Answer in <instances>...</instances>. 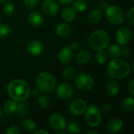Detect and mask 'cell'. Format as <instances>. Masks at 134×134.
<instances>
[{"mask_svg":"<svg viewBox=\"0 0 134 134\" xmlns=\"http://www.w3.org/2000/svg\"><path fill=\"white\" fill-rule=\"evenodd\" d=\"M56 93L58 98L61 100H67L72 97L74 93V89L70 84L64 82L57 86Z\"/></svg>","mask_w":134,"mask_h":134,"instance_id":"10","label":"cell"},{"mask_svg":"<svg viewBox=\"0 0 134 134\" xmlns=\"http://www.w3.org/2000/svg\"><path fill=\"white\" fill-rule=\"evenodd\" d=\"M108 61V53L103 50H99L96 54V62L98 64H104Z\"/></svg>","mask_w":134,"mask_h":134,"instance_id":"28","label":"cell"},{"mask_svg":"<svg viewBox=\"0 0 134 134\" xmlns=\"http://www.w3.org/2000/svg\"><path fill=\"white\" fill-rule=\"evenodd\" d=\"M31 93L32 94L33 97H38L39 94V90L38 89H34L32 91L31 90Z\"/></svg>","mask_w":134,"mask_h":134,"instance_id":"42","label":"cell"},{"mask_svg":"<svg viewBox=\"0 0 134 134\" xmlns=\"http://www.w3.org/2000/svg\"><path fill=\"white\" fill-rule=\"evenodd\" d=\"M28 21L33 26L38 27L43 24L44 17L41 13H39L38 11H33L28 15Z\"/></svg>","mask_w":134,"mask_h":134,"instance_id":"16","label":"cell"},{"mask_svg":"<svg viewBox=\"0 0 134 134\" xmlns=\"http://www.w3.org/2000/svg\"><path fill=\"white\" fill-rule=\"evenodd\" d=\"M73 50L69 47H64L58 53V60L62 64H68L72 60Z\"/></svg>","mask_w":134,"mask_h":134,"instance_id":"14","label":"cell"},{"mask_svg":"<svg viewBox=\"0 0 134 134\" xmlns=\"http://www.w3.org/2000/svg\"><path fill=\"white\" fill-rule=\"evenodd\" d=\"M5 133L7 134H19L20 133V130L16 126H10L8 127Z\"/></svg>","mask_w":134,"mask_h":134,"instance_id":"38","label":"cell"},{"mask_svg":"<svg viewBox=\"0 0 134 134\" xmlns=\"http://www.w3.org/2000/svg\"><path fill=\"white\" fill-rule=\"evenodd\" d=\"M75 82L76 87L82 91H88L91 90L94 84L93 78L86 73L79 74L76 77Z\"/></svg>","mask_w":134,"mask_h":134,"instance_id":"7","label":"cell"},{"mask_svg":"<svg viewBox=\"0 0 134 134\" xmlns=\"http://www.w3.org/2000/svg\"><path fill=\"white\" fill-rule=\"evenodd\" d=\"M16 113L20 117H25L29 111V108L27 104L25 103H20L19 104H17V108H16Z\"/></svg>","mask_w":134,"mask_h":134,"instance_id":"27","label":"cell"},{"mask_svg":"<svg viewBox=\"0 0 134 134\" xmlns=\"http://www.w3.org/2000/svg\"><path fill=\"white\" fill-rule=\"evenodd\" d=\"M126 20L129 23V24L130 25H133L134 24V8L132 7L127 13L126 14Z\"/></svg>","mask_w":134,"mask_h":134,"instance_id":"34","label":"cell"},{"mask_svg":"<svg viewBox=\"0 0 134 134\" xmlns=\"http://www.w3.org/2000/svg\"><path fill=\"white\" fill-rule=\"evenodd\" d=\"M99 132L97 130H89L86 132V134H98Z\"/></svg>","mask_w":134,"mask_h":134,"instance_id":"45","label":"cell"},{"mask_svg":"<svg viewBox=\"0 0 134 134\" xmlns=\"http://www.w3.org/2000/svg\"><path fill=\"white\" fill-rule=\"evenodd\" d=\"M128 90L130 93V95L133 97L134 95V80L132 79L129 84V86H128Z\"/></svg>","mask_w":134,"mask_h":134,"instance_id":"39","label":"cell"},{"mask_svg":"<svg viewBox=\"0 0 134 134\" xmlns=\"http://www.w3.org/2000/svg\"><path fill=\"white\" fill-rule=\"evenodd\" d=\"M108 54L113 58H119L121 57V47L115 44L111 45L108 49Z\"/></svg>","mask_w":134,"mask_h":134,"instance_id":"24","label":"cell"},{"mask_svg":"<svg viewBox=\"0 0 134 134\" xmlns=\"http://www.w3.org/2000/svg\"><path fill=\"white\" fill-rule=\"evenodd\" d=\"M1 115H2V111H1V108H0V117H1Z\"/></svg>","mask_w":134,"mask_h":134,"instance_id":"48","label":"cell"},{"mask_svg":"<svg viewBox=\"0 0 134 134\" xmlns=\"http://www.w3.org/2000/svg\"><path fill=\"white\" fill-rule=\"evenodd\" d=\"M130 55H131V50L126 45H124L122 47H121V56H122L125 58H127L130 57Z\"/></svg>","mask_w":134,"mask_h":134,"instance_id":"35","label":"cell"},{"mask_svg":"<svg viewBox=\"0 0 134 134\" xmlns=\"http://www.w3.org/2000/svg\"><path fill=\"white\" fill-rule=\"evenodd\" d=\"M133 36V32L131 31V29L128 27H120L116 33V40L117 42L121 45V46H124V45H127Z\"/></svg>","mask_w":134,"mask_h":134,"instance_id":"8","label":"cell"},{"mask_svg":"<svg viewBox=\"0 0 134 134\" xmlns=\"http://www.w3.org/2000/svg\"><path fill=\"white\" fill-rule=\"evenodd\" d=\"M122 128V121L119 118H111L108 122V130L111 133H118Z\"/></svg>","mask_w":134,"mask_h":134,"instance_id":"17","label":"cell"},{"mask_svg":"<svg viewBox=\"0 0 134 134\" xmlns=\"http://www.w3.org/2000/svg\"><path fill=\"white\" fill-rule=\"evenodd\" d=\"M75 70L71 67L66 68L63 71V76L66 79H71L75 77Z\"/></svg>","mask_w":134,"mask_h":134,"instance_id":"31","label":"cell"},{"mask_svg":"<svg viewBox=\"0 0 134 134\" xmlns=\"http://www.w3.org/2000/svg\"><path fill=\"white\" fill-rule=\"evenodd\" d=\"M10 32V26L7 24H0V36H6Z\"/></svg>","mask_w":134,"mask_h":134,"instance_id":"33","label":"cell"},{"mask_svg":"<svg viewBox=\"0 0 134 134\" xmlns=\"http://www.w3.org/2000/svg\"><path fill=\"white\" fill-rule=\"evenodd\" d=\"M57 2H59L60 4L63 5H67V4H70L73 0H57Z\"/></svg>","mask_w":134,"mask_h":134,"instance_id":"43","label":"cell"},{"mask_svg":"<svg viewBox=\"0 0 134 134\" xmlns=\"http://www.w3.org/2000/svg\"><path fill=\"white\" fill-rule=\"evenodd\" d=\"M7 93L16 102H24L29 98L31 88L27 82L22 79H13L7 86Z\"/></svg>","mask_w":134,"mask_h":134,"instance_id":"1","label":"cell"},{"mask_svg":"<svg viewBox=\"0 0 134 134\" xmlns=\"http://www.w3.org/2000/svg\"><path fill=\"white\" fill-rule=\"evenodd\" d=\"M113 107L110 104H108V103H105L104 105H103V111L104 114L108 115H110L113 113Z\"/></svg>","mask_w":134,"mask_h":134,"instance_id":"37","label":"cell"},{"mask_svg":"<svg viewBox=\"0 0 134 134\" xmlns=\"http://www.w3.org/2000/svg\"><path fill=\"white\" fill-rule=\"evenodd\" d=\"M108 3L107 2H105V1H102V2H100V9H103V10H105L108 7Z\"/></svg>","mask_w":134,"mask_h":134,"instance_id":"40","label":"cell"},{"mask_svg":"<svg viewBox=\"0 0 134 134\" xmlns=\"http://www.w3.org/2000/svg\"><path fill=\"white\" fill-rule=\"evenodd\" d=\"M87 108L86 103L82 100V99H76L71 102V104L69 106V110L70 112L77 116H80L83 115Z\"/></svg>","mask_w":134,"mask_h":134,"instance_id":"11","label":"cell"},{"mask_svg":"<svg viewBox=\"0 0 134 134\" xmlns=\"http://www.w3.org/2000/svg\"><path fill=\"white\" fill-rule=\"evenodd\" d=\"M134 108V99L130 97H126L123 100L122 103V108L126 111H131L133 110Z\"/></svg>","mask_w":134,"mask_h":134,"instance_id":"26","label":"cell"},{"mask_svg":"<svg viewBox=\"0 0 134 134\" xmlns=\"http://www.w3.org/2000/svg\"><path fill=\"white\" fill-rule=\"evenodd\" d=\"M24 3L26 7L33 9L38 5V0H24Z\"/></svg>","mask_w":134,"mask_h":134,"instance_id":"36","label":"cell"},{"mask_svg":"<svg viewBox=\"0 0 134 134\" xmlns=\"http://www.w3.org/2000/svg\"><path fill=\"white\" fill-rule=\"evenodd\" d=\"M38 106L43 109H47L49 108L50 104H51V101H50V99L46 97V96H40L38 97Z\"/></svg>","mask_w":134,"mask_h":134,"instance_id":"29","label":"cell"},{"mask_svg":"<svg viewBox=\"0 0 134 134\" xmlns=\"http://www.w3.org/2000/svg\"><path fill=\"white\" fill-rule=\"evenodd\" d=\"M75 16H76V11L71 6H66L61 11L62 19L68 23L72 22L75 19Z\"/></svg>","mask_w":134,"mask_h":134,"instance_id":"15","label":"cell"},{"mask_svg":"<svg viewBox=\"0 0 134 134\" xmlns=\"http://www.w3.org/2000/svg\"><path fill=\"white\" fill-rule=\"evenodd\" d=\"M85 119L86 123L91 127L98 126L102 119V115L100 109L95 105H90L85 111Z\"/></svg>","mask_w":134,"mask_h":134,"instance_id":"6","label":"cell"},{"mask_svg":"<svg viewBox=\"0 0 134 134\" xmlns=\"http://www.w3.org/2000/svg\"><path fill=\"white\" fill-rule=\"evenodd\" d=\"M104 11L106 18L111 24L119 25L124 21L125 14L120 7L117 5H108V7Z\"/></svg>","mask_w":134,"mask_h":134,"instance_id":"5","label":"cell"},{"mask_svg":"<svg viewBox=\"0 0 134 134\" xmlns=\"http://www.w3.org/2000/svg\"><path fill=\"white\" fill-rule=\"evenodd\" d=\"M102 16H103L102 10L100 9H94L90 12L88 15V20L90 23L97 24L99 21H100V20L102 19Z\"/></svg>","mask_w":134,"mask_h":134,"instance_id":"20","label":"cell"},{"mask_svg":"<svg viewBox=\"0 0 134 134\" xmlns=\"http://www.w3.org/2000/svg\"><path fill=\"white\" fill-rule=\"evenodd\" d=\"M91 53L88 49H82L76 55V62L79 64H85L90 60Z\"/></svg>","mask_w":134,"mask_h":134,"instance_id":"18","label":"cell"},{"mask_svg":"<svg viewBox=\"0 0 134 134\" xmlns=\"http://www.w3.org/2000/svg\"><path fill=\"white\" fill-rule=\"evenodd\" d=\"M130 65L119 58L112 59L108 65V75L113 79H123L130 75Z\"/></svg>","mask_w":134,"mask_h":134,"instance_id":"2","label":"cell"},{"mask_svg":"<svg viewBox=\"0 0 134 134\" xmlns=\"http://www.w3.org/2000/svg\"><path fill=\"white\" fill-rule=\"evenodd\" d=\"M79 44L77 42H73V43L71 44V49L72 50H75V49H77L79 48Z\"/></svg>","mask_w":134,"mask_h":134,"instance_id":"41","label":"cell"},{"mask_svg":"<svg viewBox=\"0 0 134 134\" xmlns=\"http://www.w3.org/2000/svg\"><path fill=\"white\" fill-rule=\"evenodd\" d=\"M16 108H17L16 101L12 99L10 100H7L5 103V104H4V111L6 114L11 115V114L14 113L16 111Z\"/></svg>","mask_w":134,"mask_h":134,"instance_id":"22","label":"cell"},{"mask_svg":"<svg viewBox=\"0 0 134 134\" xmlns=\"http://www.w3.org/2000/svg\"><path fill=\"white\" fill-rule=\"evenodd\" d=\"M14 5L12 2H7L3 7V13L5 16H11L14 12Z\"/></svg>","mask_w":134,"mask_h":134,"instance_id":"32","label":"cell"},{"mask_svg":"<svg viewBox=\"0 0 134 134\" xmlns=\"http://www.w3.org/2000/svg\"><path fill=\"white\" fill-rule=\"evenodd\" d=\"M68 130L71 133H79L82 130L81 125L76 121H72L68 126Z\"/></svg>","mask_w":134,"mask_h":134,"instance_id":"30","label":"cell"},{"mask_svg":"<svg viewBox=\"0 0 134 134\" xmlns=\"http://www.w3.org/2000/svg\"><path fill=\"white\" fill-rule=\"evenodd\" d=\"M73 8L75 11L83 12L88 7V2L86 0H75L72 3Z\"/></svg>","mask_w":134,"mask_h":134,"instance_id":"25","label":"cell"},{"mask_svg":"<svg viewBox=\"0 0 134 134\" xmlns=\"http://www.w3.org/2000/svg\"><path fill=\"white\" fill-rule=\"evenodd\" d=\"M42 9L46 16H53L58 13L59 5L54 0H45L42 3Z\"/></svg>","mask_w":134,"mask_h":134,"instance_id":"12","label":"cell"},{"mask_svg":"<svg viewBox=\"0 0 134 134\" xmlns=\"http://www.w3.org/2000/svg\"><path fill=\"white\" fill-rule=\"evenodd\" d=\"M8 0H0V3H4L5 2H7Z\"/></svg>","mask_w":134,"mask_h":134,"instance_id":"47","label":"cell"},{"mask_svg":"<svg viewBox=\"0 0 134 134\" xmlns=\"http://www.w3.org/2000/svg\"><path fill=\"white\" fill-rule=\"evenodd\" d=\"M56 79L54 76L46 71L41 72L36 78L37 88L40 92L42 93H51L56 87Z\"/></svg>","mask_w":134,"mask_h":134,"instance_id":"4","label":"cell"},{"mask_svg":"<svg viewBox=\"0 0 134 134\" xmlns=\"http://www.w3.org/2000/svg\"><path fill=\"white\" fill-rule=\"evenodd\" d=\"M119 91V86L116 81H110L106 86V92L109 96H115Z\"/></svg>","mask_w":134,"mask_h":134,"instance_id":"21","label":"cell"},{"mask_svg":"<svg viewBox=\"0 0 134 134\" xmlns=\"http://www.w3.org/2000/svg\"><path fill=\"white\" fill-rule=\"evenodd\" d=\"M20 126L24 130L28 131V132H32L36 129V124L35 123V122L31 119H24L21 122Z\"/></svg>","mask_w":134,"mask_h":134,"instance_id":"23","label":"cell"},{"mask_svg":"<svg viewBox=\"0 0 134 134\" xmlns=\"http://www.w3.org/2000/svg\"><path fill=\"white\" fill-rule=\"evenodd\" d=\"M0 22H1V16H0Z\"/></svg>","mask_w":134,"mask_h":134,"instance_id":"49","label":"cell"},{"mask_svg":"<svg viewBox=\"0 0 134 134\" xmlns=\"http://www.w3.org/2000/svg\"><path fill=\"white\" fill-rule=\"evenodd\" d=\"M34 133H35V134H38V133L48 134V133H49V132H48V131H46V130H37V131H35Z\"/></svg>","mask_w":134,"mask_h":134,"instance_id":"44","label":"cell"},{"mask_svg":"<svg viewBox=\"0 0 134 134\" xmlns=\"http://www.w3.org/2000/svg\"><path fill=\"white\" fill-rule=\"evenodd\" d=\"M49 124L50 127L57 131L64 130L66 127V120L60 114H53L49 119Z\"/></svg>","mask_w":134,"mask_h":134,"instance_id":"9","label":"cell"},{"mask_svg":"<svg viewBox=\"0 0 134 134\" xmlns=\"http://www.w3.org/2000/svg\"><path fill=\"white\" fill-rule=\"evenodd\" d=\"M58 134H67V133H66V132H64V131L60 130V131L58 132Z\"/></svg>","mask_w":134,"mask_h":134,"instance_id":"46","label":"cell"},{"mask_svg":"<svg viewBox=\"0 0 134 134\" xmlns=\"http://www.w3.org/2000/svg\"><path fill=\"white\" fill-rule=\"evenodd\" d=\"M44 50L42 43L38 40H32L27 46V51L32 56H38Z\"/></svg>","mask_w":134,"mask_h":134,"instance_id":"13","label":"cell"},{"mask_svg":"<svg viewBox=\"0 0 134 134\" xmlns=\"http://www.w3.org/2000/svg\"><path fill=\"white\" fill-rule=\"evenodd\" d=\"M110 42V36L105 31L97 30L93 31L89 37L90 46L97 51L105 49Z\"/></svg>","mask_w":134,"mask_h":134,"instance_id":"3","label":"cell"},{"mask_svg":"<svg viewBox=\"0 0 134 134\" xmlns=\"http://www.w3.org/2000/svg\"><path fill=\"white\" fill-rule=\"evenodd\" d=\"M56 33L58 36L67 37L71 33V27L66 23H60L56 26Z\"/></svg>","mask_w":134,"mask_h":134,"instance_id":"19","label":"cell"}]
</instances>
